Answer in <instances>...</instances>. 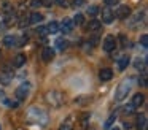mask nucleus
Listing matches in <instances>:
<instances>
[{
    "label": "nucleus",
    "mask_w": 148,
    "mask_h": 130,
    "mask_svg": "<svg viewBox=\"0 0 148 130\" xmlns=\"http://www.w3.org/2000/svg\"><path fill=\"white\" fill-rule=\"evenodd\" d=\"M119 38H121V44H123V48H126V46L129 44V41L126 40V37H119Z\"/></svg>",
    "instance_id": "473e14b6"
},
{
    "label": "nucleus",
    "mask_w": 148,
    "mask_h": 130,
    "mask_svg": "<svg viewBox=\"0 0 148 130\" xmlns=\"http://www.w3.org/2000/svg\"><path fill=\"white\" fill-rule=\"evenodd\" d=\"M115 48H116V38L113 35H107L105 40H103V51L112 52V51H115Z\"/></svg>",
    "instance_id": "39448f33"
},
{
    "label": "nucleus",
    "mask_w": 148,
    "mask_h": 130,
    "mask_svg": "<svg viewBox=\"0 0 148 130\" xmlns=\"http://www.w3.org/2000/svg\"><path fill=\"white\" fill-rule=\"evenodd\" d=\"M100 25H102V24H100L99 21H91L89 25H88V29H89V30H99Z\"/></svg>",
    "instance_id": "393cba45"
},
{
    "label": "nucleus",
    "mask_w": 148,
    "mask_h": 130,
    "mask_svg": "<svg viewBox=\"0 0 148 130\" xmlns=\"http://www.w3.org/2000/svg\"><path fill=\"white\" fill-rule=\"evenodd\" d=\"M59 30H62L64 33H70V32L73 30V21H72V19H64L62 24L59 25Z\"/></svg>",
    "instance_id": "423d86ee"
},
{
    "label": "nucleus",
    "mask_w": 148,
    "mask_h": 130,
    "mask_svg": "<svg viewBox=\"0 0 148 130\" xmlns=\"http://www.w3.org/2000/svg\"><path fill=\"white\" fill-rule=\"evenodd\" d=\"M140 43H142V46L147 49V46H148V37H147V35H142V37H140Z\"/></svg>",
    "instance_id": "bb28decb"
},
{
    "label": "nucleus",
    "mask_w": 148,
    "mask_h": 130,
    "mask_svg": "<svg viewBox=\"0 0 148 130\" xmlns=\"http://www.w3.org/2000/svg\"><path fill=\"white\" fill-rule=\"evenodd\" d=\"M29 92H30V84H21L19 87L14 91V95H16V98L18 100H26L27 98V95H29Z\"/></svg>",
    "instance_id": "20e7f679"
},
{
    "label": "nucleus",
    "mask_w": 148,
    "mask_h": 130,
    "mask_svg": "<svg viewBox=\"0 0 148 130\" xmlns=\"http://www.w3.org/2000/svg\"><path fill=\"white\" fill-rule=\"evenodd\" d=\"M131 103L134 105L135 108L142 106V105L145 103V95H143V94H135V95H134V98H132V101H131Z\"/></svg>",
    "instance_id": "4468645a"
},
{
    "label": "nucleus",
    "mask_w": 148,
    "mask_h": 130,
    "mask_svg": "<svg viewBox=\"0 0 148 130\" xmlns=\"http://www.w3.org/2000/svg\"><path fill=\"white\" fill-rule=\"evenodd\" d=\"M84 22V16L81 14V13H77V14H75V18H73V24L75 25H81Z\"/></svg>",
    "instance_id": "412c9836"
},
{
    "label": "nucleus",
    "mask_w": 148,
    "mask_h": 130,
    "mask_svg": "<svg viewBox=\"0 0 148 130\" xmlns=\"http://www.w3.org/2000/svg\"><path fill=\"white\" fill-rule=\"evenodd\" d=\"M131 89H132V81H131V79H126V81H123L121 84L116 87L115 100H116V101H123L126 97H127L129 92H131Z\"/></svg>",
    "instance_id": "f03ea898"
},
{
    "label": "nucleus",
    "mask_w": 148,
    "mask_h": 130,
    "mask_svg": "<svg viewBox=\"0 0 148 130\" xmlns=\"http://www.w3.org/2000/svg\"><path fill=\"white\" fill-rule=\"evenodd\" d=\"M135 125H137L138 130H147V125H148L147 116H145V114H138V116H137V120H135Z\"/></svg>",
    "instance_id": "1a4fd4ad"
},
{
    "label": "nucleus",
    "mask_w": 148,
    "mask_h": 130,
    "mask_svg": "<svg viewBox=\"0 0 148 130\" xmlns=\"http://www.w3.org/2000/svg\"><path fill=\"white\" fill-rule=\"evenodd\" d=\"M42 2V5H45V6H51L53 5V0H40Z\"/></svg>",
    "instance_id": "2f4dec72"
},
{
    "label": "nucleus",
    "mask_w": 148,
    "mask_h": 130,
    "mask_svg": "<svg viewBox=\"0 0 148 130\" xmlns=\"http://www.w3.org/2000/svg\"><path fill=\"white\" fill-rule=\"evenodd\" d=\"M89 119H91V114H89V113H84L83 117H81V127H83V129H86V127H88Z\"/></svg>",
    "instance_id": "4be33fe9"
},
{
    "label": "nucleus",
    "mask_w": 148,
    "mask_h": 130,
    "mask_svg": "<svg viewBox=\"0 0 148 130\" xmlns=\"http://www.w3.org/2000/svg\"><path fill=\"white\" fill-rule=\"evenodd\" d=\"M123 111H124L126 114H134V111H135V106L132 103H127L124 108H123Z\"/></svg>",
    "instance_id": "a878e982"
},
{
    "label": "nucleus",
    "mask_w": 148,
    "mask_h": 130,
    "mask_svg": "<svg viewBox=\"0 0 148 130\" xmlns=\"http://www.w3.org/2000/svg\"><path fill=\"white\" fill-rule=\"evenodd\" d=\"M99 6L97 5H91L89 8H88V13H89V16H96V14H99Z\"/></svg>",
    "instance_id": "b1692460"
},
{
    "label": "nucleus",
    "mask_w": 148,
    "mask_h": 130,
    "mask_svg": "<svg viewBox=\"0 0 148 130\" xmlns=\"http://www.w3.org/2000/svg\"><path fill=\"white\" fill-rule=\"evenodd\" d=\"M26 119L29 120V122L38 124V125H46V122H48V116H46V113L42 110V108H37V106H32V108L27 110Z\"/></svg>",
    "instance_id": "f257e3e1"
},
{
    "label": "nucleus",
    "mask_w": 148,
    "mask_h": 130,
    "mask_svg": "<svg viewBox=\"0 0 148 130\" xmlns=\"http://www.w3.org/2000/svg\"><path fill=\"white\" fill-rule=\"evenodd\" d=\"M3 43H5V46H8V48L18 46V37H14V35H7V37L3 38Z\"/></svg>",
    "instance_id": "ddd939ff"
},
{
    "label": "nucleus",
    "mask_w": 148,
    "mask_h": 130,
    "mask_svg": "<svg viewBox=\"0 0 148 130\" xmlns=\"http://www.w3.org/2000/svg\"><path fill=\"white\" fill-rule=\"evenodd\" d=\"M10 81H11V76L10 75H7V73H2V75H0V82H2V84H10Z\"/></svg>",
    "instance_id": "5701e85b"
},
{
    "label": "nucleus",
    "mask_w": 148,
    "mask_h": 130,
    "mask_svg": "<svg viewBox=\"0 0 148 130\" xmlns=\"http://www.w3.org/2000/svg\"><path fill=\"white\" fill-rule=\"evenodd\" d=\"M105 3L108 6H112V5H116V3H118V0H105Z\"/></svg>",
    "instance_id": "c9c22d12"
},
{
    "label": "nucleus",
    "mask_w": 148,
    "mask_h": 130,
    "mask_svg": "<svg viewBox=\"0 0 148 130\" xmlns=\"http://www.w3.org/2000/svg\"><path fill=\"white\" fill-rule=\"evenodd\" d=\"M46 30H48V33H54V32H58V30H59V24H58L56 21L49 22V24L46 25Z\"/></svg>",
    "instance_id": "f3484780"
},
{
    "label": "nucleus",
    "mask_w": 148,
    "mask_h": 130,
    "mask_svg": "<svg viewBox=\"0 0 148 130\" xmlns=\"http://www.w3.org/2000/svg\"><path fill=\"white\" fill-rule=\"evenodd\" d=\"M135 67H137V68H142V70H143V68H145V63H143V62H140V60H137Z\"/></svg>",
    "instance_id": "e433bc0d"
},
{
    "label": "nucleus",
    "mask_w": 148,
    "mask_h": 130,
    "mask_svg": "<svg viewBox=\"0 0 148 130\" xmlns=\"http://www.w3.org/2000/svg\"><path fill=\"white\" fill-rule=\"evenodd\" d=\"M0 130H2V129H0Z\"/></svg>",
    "instance_id": "a19ab883"
},
{
    "label": "nucleus",
    "mask_w": 148,
    "mask_h": 130,
    "mask_svg": "<svg viewBox=\"0 0 148 130\" xmlns=\"http://www.w3.org/2000/svg\"><path fill=\"white\" fill-rule=\"evenodd\" d=\"M129 62H131V59H129L127 56H123V57H119L118 59V70H126V67L129 65Z\"/></svg>",
    "instance_id": "2eb2a0df"
},
{
    "label": "nucleus",
    "mask_w": 148,
    "mask_h": 130,
    "mask_svg": "<svg viewBox=\"0 0 148 130\" xmlns=\"http://www.w3.org/2000/svg\"><path fill=\"white\" fill-rule=\"evenodd\" d=\"M26 24H29V19H21L19 21V27H26Z\"/></svg>",
    "instance_id": "7c9ffc66"
},
{
    "label": "nucleus",
    "mask_w": 148,
    "mask_h": 130,
    "mask_svg": "<svg viewBox=\"0 0 148 130\" xmlns=\"http://www.w3.org/2000/svg\"><path fill=\"white\" fill-rule=\"evenodd\" d=\"M138 82H140L142 86H145V84H147V79H145V75L142 76V79H138Z\"/></svg>",
    "instance_id": "4c0bfd02"
},
{
    "label": "nucleus",
    "mask_w": 148,
    "mask_h": 130,
    "mask_svg": "<svg viewBox=\"0 0 148 130\" xmlns=\"http://www.w3.org/2000/svg\"><path fill=\"white\" fill-rule=\"evenodd\" d=\"M92 48H94V46H92V44H91V43H89V41H88V43H86V44H83V49H84V51H86V52H89V51H91V49H92Z\"/></svg>",
    "instance_id": "c85d7f7f"
},
{
    "label": "nucleus",
    "mask_w": 148,
    "mask_h": 130,
    "mask_svg": "<svg viewBox=\"0 0 148 130\" xmlns=\"http://www.w3.org/2000/svg\"><path fill=\"white\" fill-rule=\"evenodd\" d=\"M58 3L61 6H67V2H65V0H58Z\"/></svg>",
    "instance_id": "58836bf2"
},
{
    "label": "nucleus",
    "mask_w": 148,
    "mask_h": 130,
    "mask_svg": "<svg viewBox=\"0 0 148 130\" xmlns=\"http://www.w3.org/2000/svg\"><path fill=\"white\" fill-rule=\"evenodd\" d=\"M115 120H116V114H115V113H112V114H110V117L105 120V124H103V127H105V129H108V127H112Z\"/></svg>",
    "instance_id": "aec40b11"
},
{
    "label": "nucleus",
    "mask_w": 148,
    "mask_h": 130,
    "mask_svg": "<svg viewBox=\"0 0 148 130\" xmlns=\"http://www.w3.org/2000/svg\"><path fill=\"white\" fill-rule=\"evenodd\" d=\"M67 46H69L67 40H64V38H59V40H56V48H58V49H62V51H64Z\"/></svg>",
    "instance_id": "6ab92c4d"
},
{
    "label": "nucleus",
    "mask_w": 148,
    "mask_h": 130,
    "mask_svg": "<svg viewBox=\"0 0 148 130\" xmlns=\"http://www.w3.org/2000/svg\"><path fill=\"white\" fill-rule=\"evenodd\" d=\"M112 76H113V71L110 68H102L99 71V78H100V81H110L112 79Z\"/></svg>",
    "instance_id": "f8f14e48"
},
{
    "label": "nucleus",
    "mask_w": 148,
    "mask_h": 130,
    "mask_svg": "<svg viewBox=\"0 0 148 130\" xmlns=\"http://www.w3.org/2000/svg\"><path fill=\"white\" fill-rule=\"evenodd\" d=\"M30 5H32L34 8H37V6L42 5V2H40V0H32V3H30Z\"/></svg>",
    "instance_id": "72a5a7b5"
},
{
    "label": "nucleus",
    "mask_w": 148,
    "mask_h": 130,
    "mask_svg": "<svg viewBox=\"0 0 148 130\" xmlns=\"http://www.w3.org/2000/svg\"><path fill=\"white\" fill-rule=\"evenodd\" d=\"M112 130H119V129H118V127H115V129H112Z\"/></svg>",
    "instance_id": "ea45409f"
},
{
    "label": "nucleus",
    "mask_w": 148,
    "mask_h": 130,
    "mask_svg": "<svg viewBox=\"0 0 148 130\" xmlns=\"http://www.w3.org/2000/svg\"><path fill=\"white\" fill-rule=\"evenodd\" d=\"M59 130H73V124H72L70 119L64 120V122L61 124V127H59Z\"/></svg>",
    "instance_id": "a211bd4d"
},
{
    "label": "nucleus",
    "mask_w": 148,
    "mask_h": 130,
    "mask_svg": "<svg viewBox=\"0 0 148 130\" xmlns=\"http://www.w3.org/2000/svg\"><path fill=\"white\" fill-rule=\"evenodd\" d=\"M42 59L45 60V62H51L53 59H54V49L53 48H45L42 52Z\"/></svg>",
    "instance_id": "9d476101"
},
{
    "label": "nucleus",
    "mask_w": 148,
    "mask_h": 130,
    "mask_svg": "<svg viewBox=\"0 0 148 130\" xmlns=\"http://www.w3.org/2000/svg\"><path fill=\"white\" fill-rule=\"evenodd\" d=\"M113 19H115V13H113L112 10H110V8L102 10V22L110 24V22H113Z\"/></svg>",
    "instance_id": "0eeeda50"
},
{
    "label": "nucleus",
    "mask_w": 148,
    "mask_h": 130,
    "mask_svg": "<svg viewBox=\"0 0 148 130\" xmlns=\"http://www.w3.org/2000/svg\"><path fill=\"white\" fill-rule=\"evenodd\" d=\"M43 21V14L40 13H30V18H29V24H38V22Z\"/></svg>",
    "instance_id": "dca6fc26"
},
{
    "label": "nucleus",
    "mask_w": 148,
    "mask_h": 130,
    "mask_svg": "<svg viewBox=\"0 0 148 130\" xmlns=\"http://www.w3.org/2000/svg\"><path fill=\"white\" fill-rule=\"evenodd\" d=\"M37 32H38L40 35H43V37H45V35L48 33V30H46V25H42V27H38V29H37Z\"/></svg>",
    "instance_id": "cd10ccee"
},
{
    "label": "nucleus",
    "mask_w": 148,
    "mask_h": 130,
    "mask_svg": "<svg viewBox=\"0 0 148 130\" xmlns=\"http://www.w3.org/2000/svg\"><path fill=\"white\" fill-rule=\"evenodd\" d=\"M24 63H26V56L24 54H16L13 59V67L14 68H21Z\"/></svg>",
    "instance_id": "9b49d317"
},
{
    "label": "nucleus",
    "mask_w": 148,
    "mask_h": 130,
    "mask_svg": "<svg viewBox=\"0 0 148 130\" xmlns=\"http://www.w3.org/2000/svg\"><path fill=\"white\" fill-rule=\"evenodd\" d=\"M84 3V0H73V6H81Z\"/></svg>",
    "instance_id": "f704fd0d"
},
{
    "label": "nucleus",
    "mask_w": 148,
    "mask_h": 130,
    "mask_svg": "<svg viewBox=\"0 0 148 130\" xmlns=\"http://www.w3.org/2000/svg\"><path fill=\"white\" fill-rule=\"evenodd\" d=\"M7 25V22H5V16H0V30Z\"/></svg>",
    "instance_id": "c756f323"
},
{
    "label": "nucleus",
    "mask_w": 148,
    "mask_h": 130,
    "mask_svg": "<svg viewBox=\"0 0 148 130\" xmlns=\"http://www.w3.org/2000/svg\"><path fill=\"white\" fill-rule=\"evenodd\" d=\"M116 16H118L119 19H126V18H129V16H131V8H129L127 5L119 6V8L116 10Z\"/></svg>",
    "instance_id": "6e6552de"
},
{
    "label": "nucleus",
    "mask_w": 148,
    "mask_h": 130,
    "mask_svg": "<svg viewBox=\"0 0 148 130\" xmlns=\"http://www.w3.org/2000/svg\"><path fill=\"white\" fill-rule=\"evenodd\" d=\"M45 100L51 105L53 108H59L64 105V95L59 91H49L45 94Z\"/></svg>",
    "instance_id": "7ed1b4c3"
}]
</instances>
